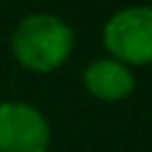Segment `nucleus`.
<instances>
[{
    "label": "nucleus",
    "mask_w": 152,
    "mask_h": 152,
    "mask_svg": "<svg viewBox=\"0 0 152 152\" xmlns=\"http://www.w3.org/2000/svg\"><path fill=\"white\" fill-rule=\"evenodd\" d=\"M48 119L33 104L0 102V152H48Z\"/></svg>",
    "instance_id": "obj_3"
},
{
    "label": "nucleus",
    "mask_w": 152,
    "mask_h": 152,
    "mask_svg": "<svg viewBox=\"0 0 152 152\" xmlns=\"http://www.w3.org/2000/svg\"><path fill=\"white\" fill-rule=\"evenodd\" d=\"M84 89L91 94L94 99L107 104H117L132 96L134 91V71L132 66L122 64V61L112 58H96L84 69Z\"/></svg>",
    "instance_id": "obj_4"
},
{
    "label": "nucleus",
    "mask_w": 152,
    "mask_h": 152,
    "mask_svg": "<svg viewBox=\"0 0 152 152\" xmlns=\"http://www.w3.org/2000/svg\"><path fill=\"white\" fill-rule=\"evenodd\" d=\"M109 56L127 66L152 64V5H127L107 18L102 31Z\"/></svg>",
    "instance_id": "obj_2"
},
{
    "label": "nucleus",
    "mask_w": 152,
    "mask_h": 152,
    "mask_svg": "<svg viewBox=\"0 0 152 152\" xmlns=\"http://www.w3.org/2000/svg\"><path fill=\"white\" fill-rule=\"evenodd\" d=\"M10 48L23 69L51 74L71 58L74 31L53 13H31L15 26Z\"/></svg>",
    "instance_id": "obj_1"
}]
</instances>
